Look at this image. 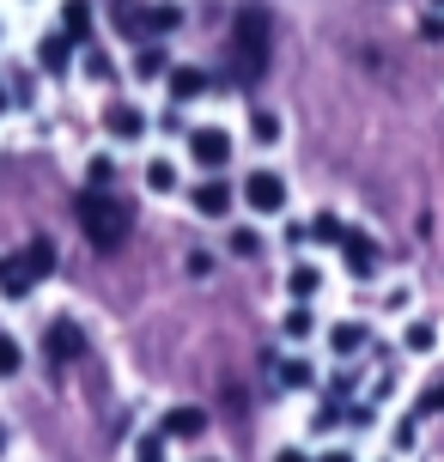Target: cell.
I'll use <instances>...</instances> for the list:
<instances>
[{"label": "cell", "instance_id": "1", "mask_svg": "<svg viewBox=\"0 0 444 462\" xmlns=\"http://www.w3.org/2000/svg\"><path fill=\"white\" fill-rule=\"evenodd\" d=\"M232 68H237V79H262L268 73V19L256 6L237 13V24H232Z\"/></svg>", "mask_w": 444, "mask_h": 462}, {"label": "cell", "instance_id": "2", "mask_svg": "<svg viewBox=\"0 0 444 462\" xmlns=\"http://www.w3.org/2000/svg\"><path fill=\"white\" fill-rule=\"evenodd\" d=\"M79 231L92 237L97 250H116L122 237H128V213H122V201H110L104 189H92V195H79Z\"/></svg>", "mask_w": 444, "mask_h": 462}, {"label": "cell", "instance_id": "3", "mask_svg": "<svg viewBox=\"0 0 444 462\" xmlns=\"http://www.w3.org/2000/svg\"><path fill=\"white\" fill-rule=\"evenodd\" d=\"M237 195H244V208L256 213V219H281L286 201H292V189H286V177L274 171V164H256V171L244 177V189H237Z\"/></svg>", "mask_w": 444, "mask_h": 462}, {"label": "cell", "instance_id": "4", "mask_svg": "<svg viewBox=\"0 0 444 462\" xmlns=\"http://www.w3.org/2000/svg\"><path fill=\"white\" fill-rule=\"evenodd\" d=\"M232 152H237L232 128H219V122H201V128H189V164H195V171L219 177V171H232Z\"/></svg>", "mask_w": 444, "mask_h": 462}, {"label": "cell", "instance_id": "5", "mask_svg": "<svg viewBox=\"0 0 444 462\" xmlns=\"http://www.w3.org/2000/svg\"><path fill=\"white\" fill-rule=\"evenodd\" d=\"M232 183H226V177H208V183H195L189 189V208L201 213V219H232Z\"/></svg>", "mask_w": 444, "mask_h": 462}, {"label": "cell", "instance_id": "6", "mask_svg": "<svg viewBox=\"0 0 444 462\" xmlns=\"http://www.w3.org/2000/svg\"><path fill=\"white\" fill-rule=\"evenodd\" d=\"M341 262H347L353 280H377V262H384V255H377V244L365 237V231L347 226V237H341Z\"/></svg>", "mask_w": 444, "mask_h": 462}, {"label": "cell", "instance_id": "7", "mask_svg": "<svg viewBox=\"0 0 444 462\" xmlns=\"http://www.w3.org/2000/svg\"><path fill=\"white\" fill-rule=\"evenodd\" d=\"M43 346H49V359H55V365H68V359H79V353H86V328L73 323V317H55V323H49V335H43Z\"/></svg>", "mask_w": 444, "mask_h": 462}, {"label": "cell", "instance_id": "8", "mask_svg": "<svg viewBox=\"0 0 444 462\" xmlns=\"http://www.w3.org/2000/svg\"><path fill=\"white\" fill-rule=\"evenodd\" d=\"M104 128H110V140H146V128H153V116L141 110V104H110L104 110Z\"/></svg>", "mask_w": 444, "mask_h": 462}, {"label": "cell", "instance_id": "9", "mask_svg": "<svg viewBox=\"0 0 444 462\" xmlns=\"http://www.w3.org/2000/svg\"><path fill=\"white\" fill-rule=\"evenodd\" d=\"M159 432H164V439H201V432H208V414H201V408H189V402H183V408H164V420H159Z\"/></svg>", "mask_w": 444, "mask_h": 462}, {"label": "cell", "instance_id": "10", "mask_svg": "<svg viewBox=\"0 0 444 462\" xmlns=\"http://www.w3.org/2000/svg\"><path fill=\"white\" fill-rule=\"evenodd\" d=\"M365 346H372V323H335L328 328V353H335V359H353V353H365Z\"/></svg>", "mask_w": 444, "mask_h": 462}, {"label": "cell", "instance_id": "11", "mask_svg": "<svg viewBox=\"0 0 444 462\" xmlns=\"http://www.w3.org/2000/svg\"><path fill=\"white\" fill-rule=\"evenodd\" d=\"M164 86H171V104L183 110V104H195V97H208V73H201V68H171V73H164Z\"/></svg>", "mask_w": 444, "mask_h": 462}, {"label": "cell", "instance_id": "12", "mask_svg": "<svg viewBox=\"0 0 444 462\" xmlns=\"http://www.w3.org/2000/svg\"><path fill=\"white\" fill-rule=\"evenodd\" d=\"M92 24H97L92 0H61V31H68L73 43H92Z\"/></svg>", "mask_w": 444, "mask_h": 462}, {"label": "cell", "instance_id": "13", "mask_svg": "<svg viewBox=\"0 0 444 462\" xmlns=\"http://www.w3.org/2000/svg\"><path fill=\"white\" fill-rule=\"evenodd\" d=\"M286 292H292V304H310L317 292H323V268H317V262H292V274H286Z\"/></svg>", "mask_w": 444, "mask_h": 462}, {"label": "cell", "instance_id": "14", "mask_svg": "<svg viewBox=\"0 0 444 462\" xmlns=\"http://www.w3.org/2000/svg\"><path fill=\"white\" fill-rule=\"evenodd\" d=\"M31 268H24V255H0V292L6 299H31Z\"/></svg>", "mask_w": 444, "mask_h": 462}, {"label": "cell", "instance_id": "15", "mask_svg": "<svg viewBox=\"0 0 444 462\" xmlns=\"http://www.w3.org/2000/svg\"><path fill=\"white\" fill-rule=\"evenodd\" d=\"M141 183L153 189V195H177V189H183V177H177V164H171V159H164V152H159V159H146Z\"/></svg>", "mask_w": 444, "mask_h": 462}, {"label": "cell", "instance_id": "16", "mask_svg": "<svg viewBox=\"0 0 444 462\" xmlns=\"http://www.w3.org/2000/svg\"><path fill=\"white\" fill-rule=\"evenodd\" d=\"M24 268H31V280L55 274V237H31V244H24Z\"/></svg>", "mask_w": 444, "mask_h": 462}, {"label": "cell", "instance_id": "17", "mask_svg": "<svg viewBox=\"0 0 444 462\" xmlns=\"http://www.w3.org/2000/svg\"><path fill=\"white\" fill-rule=\"evenodd\" d=\"M402 346H408V353H432V346H439V323H432V317H414V323L402 328Z\"/></svg>", "mask_w": 444, "mask_h": 462}, {"label": "cell", "instance_id": "18", "mask_svg": "<svg viewBox=\"0 0 444 462\" xmlns=\"http://www.w3.org/2000/svg\"><path fill=\"white\" fill-rule=\"evenodd\" d=\"M37 55H43V68H49V73H68L73 37H68V31H55V37H43V49H37Z\"/></svg>", "mask_w": 444, "mask_h": 462}, {"label": "cell", "instance_id": "19", "mask_svg": "<svg viewBox=\"0 0 444 462\" xmlns=\"http://www.w3.org/2000/svg\"><path fill=\"white\" fill-rule=\"evenodd\" d=\"M281 328H286V341H310V335H317V310H310V304H292Z\"/></svg>", "mask_w": 444, "mask_h": 462}, {"label": "cell", "instance_id": "20", "mask_svg": "<svg viewBox=\"0 0 444 462\" xmlns=\"http://www.w3.org/2000/svg\"><path fill=\"white\" fill-rule=\"evenodd\" d=\"M281 134H286L281 110H256V116H250V140H262V146H274Z\"/></svg>", "mask_w": 444, "mask_h": 462}, {"label": "cell", "instance_id": "21", "mask_svg": "<svg viewBox=\"0 0 444 462\" xmlns=\"http://www.w3.org/2000/svg\"><path fill=\"white\" fill-rule=\"evenodd\" d=\"M310 237H317V244H341V237H347V226H341V213H310Z\"/></svg>", "mask_w": 444, "mask_h": 462}, {"label": "cell", "instance_id": "22", "mask_svg": "<svg viewBox=\"0 0 444 462\" xmlns=\"http://www.w3.org/2000/svg\"><path fill=\"white\" fill-rule=\"evenodd\" d=\"M116 31L128 37V43L146 31V6H141V0H122V6H116Z\"/></svg>", "mask_w": 444, "mask_h": 462}, {"label": "cell", "instance_id": "23", "mask_svg": "<svg viewBox=\"0 0 444 462\" xmlns=\"http://www.w3.org/2000/svg\"><path fill=\"white\" fill-rule=\"evenodd\" d=\"M310 383H317L310 359H281V390H310Z\"/></svg>", "mask_w": 444, "mask_h": 462}, {"label": "cell", "instance_id": "24", "mask_svg": "<svg viewBox=\"0 0 444 462\" xmlns=\"http://www.w3.org/2000/svg\"><path fill=\"white\" fill-rule=\"evenodd\" d=\"M19 371H24V346L13 335H0V383H13Z\"/></svg>", "mask_w": 444, "mask_h": 462}, {"label": "cell", "instance_id": "25", "mask_svg": "<svg viewBox=\"0 0 444 462\" xmlns=\"http://www.w3.org/2000/svg\"><path fill=\"white\" fill-rule=\"evenodd\" d=\"M177 24H183V6H171V0H164V6H146V31H177Z\"/></svg>", "mask_w": 444, "mask_h": 462}, {"label": "cell", "instance_id": "26", "mask_svg": "<svg viewBox=\"0 0 444 462\" xmlns=\"http://www.w3.org/2000/svg\"><path fill=\"white\" fill-rule=\"evenodd\" d=\"M134 68H141L134 79H164V73H171V68H164V49H153V43H146L141 55H134Z\"/></svg>", "mask_w": 444, "mask_h": 462}, {"label": "cell", "instance_id": "27", "mask_svg": "<svg viewBox=\"0 0 444 462\" xmlns=\"http://www.w3.org/2000/svg\"><path fill=\"white\" fill-rule=\"evenodd\" d=\"M86 79H97V86H110V79H116V61H110L104 49H86Z\"/></svg>", "mask_w": 444, "mask_h": 462}, {"label": "cell", "instance_id": "28", "mask_svg": "<svg viewBox=\"0 0 444 462\" xmlns=\"http://www.w3.org/2000/svg\"><path fill=\"white\" fill-rule=\"evenodd\" d=\"M256 250H262L256 231H232V255H256Z\"/></svg>", "mask_w": 444, "mask_h": 462}, {"label": "cell", "instance_id": "29", "mask_svg": "<svg viewBox=\"0 0 444 462\" xmlns=\"http://www.w3.org/2000/svg\"><path fill=\"white\" fill-rule=\"evenodd\" d=\"M189 274H195V280H208V274H213V255L195 250V255H189Z\"/></svg>", "mask_w": 444, "mask_h": 462}, {"label": "cell", "instance_id": "30", "mask_svg": "<svg viewBox=\"0 0 444 462\" xmlns=\"http://www.w3.org/2000/svg\"><path fill=\"white\" fill-rule=\"evenodd\" d=\"M274 462H310V457H304L299 444H286V450H274Z\"/></svg>", "mask_w": 444, "mask_h": 462}, {"label": "cell", "instance_id": "31", "mask_svg": "<svg viewBox=\"0 0 444 462\" xmlns=\"http://www.w3.org/2000/svg\"><path fill=\"white\" fill-rule=\"evenodd\" d=\"M317 462H359V457H353V450H341V444H335V450H323V457H317Z\"/></svg>", "mask_w": 444, "mask_h": 462}, {"label": "cell", "instance_id": "32", "mask_svg": "<svg viewBox=\"0 0 444 462\" xmlns=\"http://www.w3.org/2000/svg\"><path fill=\"white\" fill-rule=\"evenodd\" d=\"M6 104H13V97H6V86H0V116H6Z\"/></svg>", "mask_w": 444, "mask_h": 462}, {"label": "cell", "instance_id": "33", "mask_svg": "<svg viewBox=\"0 0 444 462\" xmlns=\"http://www.w3.org/2000/svg\"><path fill=\"white\" fill-rule=\"evenodd\" d=\"M0 444H6V439H0Z\"/></svg>", "mask_w": 444, "mask_h": 462}, {"label": "cell", "instance_id": "34", "mask_svg": "<svg viewBox=\"0 0 444 462\" xmlns=\"http://www.w3.org/2000/svg\"><path fill=\"white\" fill-rule=\"evenodd\" d=\"M439 6H444V0H439Z\"/></svg>", "mask_w": 444, "mask_h": 462}]
</instances>
